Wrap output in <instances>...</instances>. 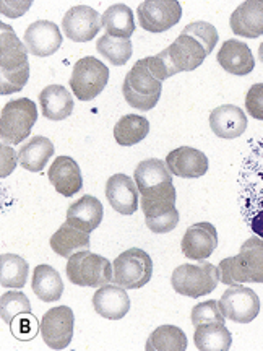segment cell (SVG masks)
<instances>
[{
	"instance_id": "cell-1",
	"label": "cell",
	"mask_w": 263,
	"mask_h": 351,
	"mask_svg": "<svg viewBox=\"0 0 263 351\" xmlns=\"http://www.w3.org/2000/svg\"><path fill=\"white\" fill-rule=\"evenodd\" d=\"M252 148L239 171V210L245 225L263 239V138Z\"/></svg>"
},
{
	"instance_id": "cell-2",
	"label": "cell",
	"mask_w": 263,
	"mask_h": 351,
	"mask_svg": "<svg viewBox=\"0 0 263 351\" xmlns=\"http://www.w3.org/2000/svg\"><path fill=\"white\" fill-rule=\"evenodd\" d=\"M161 90L163 82L153 75L145 59L135 62L122 85L125 101L138 111H150L155 108L161 98Z\"/></svg>"
},
{
	"instance_id": "cell-3",
	"label": "cell",
	"mask_w": 263,
	"mask_h": 351,
	"mask_svg": "<svg viewBox=\"0 0 263 351\" xmlns=\"http://www.w3.org/2000/svg\"><path fill=\"white\" fill-rule=\"evenodd\" d=\"M38 108L29 98L13 99L0 114V138L3 145H18L32 135L36 124Z\"/></svg>"
},
{
	"instance_id": "cell-4",
	"label": "cell",
	"mask_w": 263,
	"mask_h": 351,
	"mask_svg": "<svg viewBox=\"0 0 263 351\" xmlns=\"http://www.w3.org/2000/svg\"><path fill=\"white\" fill-rule=\"evenodd\" d=\"M67 276L73 285L101 288L112 282V263L106 257L90 251H80L68 258Z\"/></svg>"
},
{
	"instance_id": "cell-5",
	"label": "cell",
	"mask_w": 263,
	"mask_h": 351,
	"mask_svg": "<svg viewBox=\"0 0 263 351\" xmlns=\"http://www.w3.org/2000/svg\"><path fill=\"white\" fill-rule=\"evenodd\" d=\"M219 283L218 267L203 262L200 265H179L171 276V285L174 291L182 296L200 298L210 295L216 289Z\"/></svg>"
},
{
	"instance_id": "cell-6",
	"label": "cell",
	"mask_w": 263,
	"mask_h": 351,
	"mask_svg": "<svg viewBox=\"0 0 263 351\" xmlns=\"http://www.w3.org/2000/svg\"><path fill=\"white\" fill-rule=\"evenodd\" d=\"M153 276V261L142 249H129L112 262V282L125 289H140Z\"/></svg>"
},
{
	"instance_id": "cell-7",
	"label": "cell",
	"mask_w": 263,
	"mask_h": 351,
	"mask_svg": "<svg viewBox=\"0 0 263 351\" xmlns=\"http://www.w3.org/2000/svg\"><path fill=\"white\" fill-rule=\"evenodd\" d=\"M109 82V69L96 57H83L73 65L70 88L75 98L91 101L104 90Z\"/></svg>"
},
{
	"instance_id": "cell-8",
	"label": "cell",
	"mask_w": 263,
	"mask_h": 351,
	"mask_svg": "<svg viewBox=\"0 0 263 351\" xmlns=\"http://www.w3.org/2000/svg\"><path fill=\"white\" fill-rule=\"evenodd\" d=\"M218 306L225 319L239 324L252 322L260 313V300H258L257 293L242 285H236V287L226 289L219 298Z\"/></svg>"
},
{
	"instance_id": "cell-9",
	"label": "cell",
	"mask_w": 263,
	"mask_h": 351,
	"mask_svg": "<svg viewBox=\"0 0 263 351\" xmlns=\"http://www.w3.org/2000/svg\"><path fill=\"white\" fill-rule=\"evenodd\" d=\"M137 16L148 33H164L179 23L182 7L177 0H147L140 3Z\"/></svg>"
},
{
	"instance_id": "cell-10",
	"label": "cell",
	"mask_w": 263,
	"mask_h": 351,
	"mask_svg": "<svg viewBox=\"0 0 263 351\" xmlns=\"http://www.w3.org/2000/svg\"><path fill=\"white\" fill-rule=\"evenodd\" d=\"M73 322L75 315L68 306H57L47 311L39 324L44 343L51 350L67 348L73 339Z\"/></svg>"
},
{
	"instance_id": "cell-11",
	"label": "cell",
	"mask_w": 263,
	"mask_h": 351,
	"mask_svg": "<svg viewBox=\"0 0 263 351\" xmlns=\"http://www.w3.org/2000/svg\"><path fill=\"white\" fill-rule=\"evenodd\" d=\"M103 26V19L95 8L88 5L72 7L64 15L62 29L65 36L75 43H88L96 38Z\"/></svg>"
},
{
	"instance_id": "cell-12",
	"label": "cell",
	"mask_w": 263,
	"mask_h": 351,
	"mask_svg": "<svg viewBox=\"0 0 263 351\" xmlns=\"http://www.w3.org/2000/svg\"><path fill=\"white\" fill-rule=\"evenodd\" d=\"M23 43L28 52L38 57H49L55 54L62 46V33L52 21L39 20L26 28Z\"/></svg>"
},
{
	"instance_id": "cell-13",
	"label": "cell",
	"mask_w": 263,
	"mask_h": 351,
	"mask_svg": "<svg viewBox=\"0 0 263 351\" xmlns=\"http://www.w3.org/2000/svg\"><path fill=\"white\" fill-rule=\"evenodd\" d=\"M218 247V232L212 223H197L187 228L181 243L182 254L192 261H205Z\"/></svg>"
},
{
	"instance_id": "cell-14",
	"label": "cell",
	"mask_w": 263,
	"mask_h": 351,
	"mask_svg": "<svg viewBox=\"0 0 263 351\" xmlns=\"http://www.w3.org/2000/svg\"><path fill=\"white\" fill-rule=\"evenodd\" d=\"M106 199L117 213L134 215L138 208L140 192L135 179L125 174H114L106 182Z\"/></svg>"
},
{
	"instance_id": "cell-15",
	"label": "cell",
	"mask_w": 263,
	"mask_h": 351,
	"mask_svg": "<svg viewBox=\"0 0 263 351\" xmlns=\"http://www.w3.org/2000/svg\"><path fill=\"white\" fill-rule=\"evenodd\" d=\"M164 163L171 174L177 176V178L197 179L207 174L208 171L207 155L190 147L175 148V150L168 153Z\"/></svg>"
},
{
	"instance_id": "cell-16",
	"label": "cell",
	"mask_w": 263,
	"mask_h": 351,
	"mask_svg": "<svg viewBox=\"0 0 263 351\" xmlns=\"http://www.w3.org/2000/svg\"><path fill=\"white\" fill-rule=\"evenodd\" d=\"M93 307L101 317L119 320L130 311V298L119 285H104L93 295Z\"/></svg>"
},
{
	"instance_id": "cell-17",
	"label": "cell",
	"mask_w": 263,
	"mask_h": 351,
	"mask_svg": "<svg viewBox=\"0 0 263 351\" xmlns=\"http://www.w3.org/2000/svg\"><path fill=\"white\" fill-rule=\"evenodd\" d=\"M49 181L55 191L64 197L78 194L83 187V176L80 166L70 156H57L49 168Z\"/></svg>"
},
{
	"instance_id": "cell-18",
	"label": "cell",
	"mask_w": 263,
	"mask_h": 351,
	"mask_svg": "<svg viewBox=\"0 0 263 351\" xmlns=\"http://www.w3.org/2000/svg\"><path fill=\"white\" fill-rule=\"evenodd\" d=\"M232 33L242 38H258L263 34V0H247L232 12L229 20Z\"/></svg>"
},
{
	"instance_id": "cell-19",
	"label": "cell",
	"mask_w": 263,
	"mask_h": 351,
	"mask_svg": "<svg viewBox=\"0 0 263 351\" xmlns=\"http://www.w3.org/2000/svg\"><path fill=\"white\" fill-rule=\"evenodd\" d=\"M210 127L219 138H238L247 129V117L240 108L225 104L210 114Z\"/></svg>"
},
{
	"instance_id": "cell-20",
	"label": "cell",
	"mask_w": 263,
	"mask_h": 351,
	"mask_svg": "<svg viewBox=\"0 0 263 351\" xmlns=\"http://www.w3.org/2000/svg\"><path fill=\"white\" fill-rule=\"evenodd\" d=\"M219 65L232 75H249L255 67L251 47L238 39H229L221 46L216 56Z\"/></svg>"
},
{
	"instance_id": "cell-21",
	"label": "cell",
	"mask_w": 263,
	"mask_h": 351,
	"mask_svg": "<svg viewBox=\"0 0 263 351\" xmlns=\"http://www.w3.org/2000/svg\"><path fill=\"white\" fill-rule=\"evenodd\" d=\"M103 204L93 195H83L80 200L73 202L67 210V221L78 230L90 234L103 221Z\"/></svg>"
},
{
	"instance_id": "cell-22",
	"label": "cell",
	"mask_w": 263,
	"mask_h": 351,
	"mask_svg": "<svg viewBox=\"0 0 263 351\" xmlns=\"http://www.w3.org/2000/svg\"><path fill=\"white\" fill-rule=\"evenodd\" d=\"M0 72H13L28 62V49L16 38L12 26L0 25Z\"/></svg>"
},
{
	"instance_id": "cell-23",
	"label": "cell",
	"mask_w": 263,
	"mask_h": 351,
	"mask_svg": "<svg viewBox=\"0 0 263 351\" xmlns=\"http://www.w3.org/2000/svg\"><path fill=\"white\" fill-rule=\"evenodd\" d=\"M42 116L49 121H64L73 112V98L62 85H49L39 93Z\"/></svg>"
},
{
	"instance_id": "cell-24",
	"label": "cell",
	"mask_w": 263,
	"mask_h": 351,
	"mask_svg": "<svg viewBox=\"0 0 263 351\" xmlns=\"http://www.w3.org/2000/svg\"><path fill=\"white\" fill-rule=\"evenodd\" d=\"M90 244V234L70 225L68 221H65L51 238L52 251L67 258L80 251H88Z\"/></svg>"
},
{
	"instance_id": "cell-25",
	"label": "cell",
	"mask_w": 263,
	"mask_h": 351,
	"mask_svg": "<svg viewBox=\"0 0 263 351\" xmlns=\"http://www.w3.org/2000/svg\"><path fill=\"white\" fill-rule=\"evenodd\" d=\"M54 155V145L49 138L38 135L33 137L29 142H26L18 152V161L21 168L32 173H39L44 169V166L49 163V160Z\"/></svg>"
},
{
	"instance_id": "cell-26",
	"label": "cell",
	"mask_w": 263,
	"mask_h": 351,
	"mask_svg": "<svg viewBox=\"0 0 263 351\" xmlns=\"http://www.w3.org/2000/svg\"><path fill=\"white\" fill-rule=\"evenodd\" d=\"M194 341L200 351H227L232 345V337L226 324L207 322L195 327Z\"/></svg>"
},
{
	"instance_id": "cell-27",
	"label": "cell",
	"mask_w": 263,
	"mask_h": 351,
	"mask_svg": "<svg viewBox=\"0 0 263 351\" xmlns=\"http://www.w3.org/2000/svg\"><path fill=\"white\" fill-rule=\"evenodd\" d=\"M33 291L44 302H55L60 300L64 293V282L59 271L51 265H38L34 269Z\"/></svg>"
},
{
	"instance_id": "cell-28",
	"label": "cell",
	"mask_w": 263,
	"mask_h": 351,
	"mask_svg": "<svg viewBox=\"0 0 263 351\" xmlns=\"http://www.w3.org/2000/svg\"><path fill=\"white\" fill-rule=\"evenodd\" d=\"M140 205L145 213V218L160 217L175 208V187L173 182L164 184L161 187L150 189L140 194Z\"/></svg>"
},
{
	"instance_id": "cell-29",
	"label": "cell",
	"mask_w": 263,
	"mask_h": 351,
	"mask_svg": "<svg viewBox=\"0 0 263 351\" xmlns=\"http://www.w3.org/2000/svg\"><path fill=\"white\" fill-rule=\"evenodd\" d=\"M106 34L112 38L130 39L135 33L134 12L125 3H114L101 15Z\"/></svg>"
},
{
	"instance_id": "cell-30",
	"label": "cell",
	"mask_w": 263,
	"mask_h": 351,
	"mask_svg": "<svg viewBox=\"0 0 263 351\" xmlns=\"http://www.w3.org/2000/svg\"><path fill=\"white\" fill-rule=\"evenodd\" d=\"M134 176L140 194L145 191H150V189L161 187L164 184L173 182V174H171L168 166H166L164 161L156 160V158H150V160H145L142 163H138Z\"/></svg>"
},
{
	"instance_id": "cell-31",
	"label": "cell",
	"mask_w": 263,
	"mask_h": 351,
	"mask_svg": "<svg viewBox=\"0 0 263 351\" xmlns=\"http://www.w3.org/2000/svg\"><path fill=\"white\" fill-rule=\"evenodd\" d=\"M148 132H150V122L147 117L127 114L114 127V138L122 147H134L147 137Z\"/></svg>"
},
{
	"instance_id": "cell-32",
	"label": "cell",
	"mask_w": 263,
	"mask_h": 351,
	"mask_svg": "<svg viewBox=\"0 0 263 351\" xmlns=\"http://www.w3.org/2000/svg\"><path fill=\"white\" fill-rule=\"evenodd\" d=\"M187 335L182 328L175 326H161L158 327L151 335L148 337L147 351H186L187 350Z\"/></svg>"
},
{
	"instance_id": "cell-33",
	"label": "cell",
	"mask_w": 263,
	"mask_h": 351,
	"mask_svg": "<svg viewBox=\"0 0 263 351\" xmlns=\"http://www.w3.org/2000/svg\"><path fill=\"white\" fill-rule=\"evenodd\" d=\"M29 265L16 254L0 256V285L3 288H23L28 280Z\"/></svg>"
},
{
	"instance_id": "cell-34",
	"label": "cell",
	"mask_w": 263,
	"mask_h": 351,
	"mask_svg": "<svg viewBox=\"0 0 263 351\" xmlns=\"http://www.w3.org/2000/svg\"><path fill=\"white\" fill-rule=\"evenodd\" d=\"M239 258L251 283H263V239L251 238L242 244Z\"/></svg>"
},
{
	"instance_id": "cell-35",
	"label": "cell",
	"mask_w": 263,
	"mask_h": 351,
	"mask_svg": "<svg viewBox=\"0 0 263 351\" xmlns=\"http://www.w3.org/2000/svg\"><path fill=\"white\" fill-rule=\"evenodd\" d=\"M96 49L112 65L121 67V65H125L129 62V59L132 57V41L130 39L112 38L109 34H104V36L98 39Z\"/></svg>"
},
{
	"instance_id": "cell-36",
	"label": "cell",
	"mask_w": 263,
	"mask_h": 351,
	"mask_svg": "<svg viewBox=\"0 0 263 351\" xmlns=\"http://www.w3.org/2000/svg\"><path fill=\"white\" fill-rule=\"evenodd\" d=\"M33 314L32 313V304L29 300L23 293L18 291H8L5 295L0 298V317L5 324H10L20 315Z\"/></svg>"
},
{
	"instance_id": "cell-37",
	"label": "cell",
	"mask_w": 263,
	"mask_h": 351,
	"mask_svg": "<svg viewBox=\"0 0 263 351\" xmlns=\"http://www.w3.org/2000/svg\"><path fill=\"white\" fill-rule=\"evenodd\" d=\"M218 271H219V282L229 285V287L249 283L247 274H245L239 256L223 258L218 265Z\"/></svg>"
},
{
	"instance_id": "cell-38",
	"label": "cell",
	"mask_w": 263,
	"mask_h": 351,
	"mask_svg": "<svg viewBox=\"0 0 263 351\" xmlns=\"http://www.w3.org/2000/svg\"><path fill=\"white\" fill-rule=\"evenodd\" d=\"M184 34L187 36L195 38L201 46L205 47L207 54L210 56L213 52V47L218 44V32L216 28L208 21H194V23L187 25L186 28L182 29Z\"/></svg>"
},
{
	"instance_id": "cell-39",
	"label": "cell",
	"mask_w": 263,
	"mask_h": 351,
	"mask_svg": "<svg viewBox=\"0 0 263 351\" xmlns=\"http://www.w3.org/2000/svg\"><path fill=\"white\" fill-rule=\"evenodd\" d=\"M29 78V64L23 65L18 70H13V72H0V93L13 95L16 91L23 90Z\"/></svg>"
},
{
	"instance_id": "cell-40",
	"label": "cell",
	"mask_w": 263,
	"mask_h": 351,
	"mask_svg": "<svg viewBox=\"0 0 263 351\" xmlns=\"http://www.w3.org/2000/svg\"><path fill=\"white\" fill-rule=\"evenodd\" d=\"M190 319H192V324H194V327L200 326V324H207V322L225 324V315H223L221 311H219L218 301H213V300L200 302V304L194 306Z\"/></svg>"
},
{
	"instance_id": "cell-41",
	"label": "cell",
	"mask_w": 263,
	"mask_h": 351,
	"mask_svg": "<svg viewBox=\"0 0 263 351\" xmlns=\"http://www.w3.org/2000/svg\"><path fill=\"white\" fill-rule=\"evenodd\" d=\"M10 328H12V333L15 339L33 340L34 337H36V332H38L36 317H34L33 314L20 315V317H16L10 324Z\"/></svg>"
},
{
	"instance_id": "cell-42",
	"label": "cell",
	"mask_w": 263,
	"mask_h": 351,
	"mask_svg": "<svg viewBox=\"0 0 263 351\" xmlns=\"http://www.w3.org/2000/svg\"><path fill=\"white\" fill-rule=\"evenodd\" d=\"M145 223H147L148 230L156 232V234H166L179 225V212L177 208H174L168 213L160 215V217L145 218Z\"/></svg>"
},
{
	"instance_id": "cell-43",
	"label": "cell",
	"mask_w": 263,
	"mask_h": 351,
	"mask_svg": "<svg viewBox=\"0 0 263 351\" xmlns=\"http://www.w3.org/2000/svg\"><path fill=\"white\" fill-rule=\"evenodd\" d=\"M245 109L253 119L263 121V83H255L251 86L245 96Z\"/></svg>"
},
{
	"instance_id": "cell-44",
	"label": "cell",
	"mask_w": 263,
	"mask_h": 351,
	"mask_svg": "<svg viewBox=\"0 0 263 351\" xmlns=\"http://www.w3.org/2000/svg\"><path fill=\"white\" fill-rule=\"evenodd\" d=\"M0 150H2V169H0V176L5 179L7 176L12 174V171L15 169L16 163H20V161H18V156H16V152L8 147V145L2 143Z\"/></svg>"
},
{
	"instance_id": "cell-45",
	"label": "cell",
	"mask_w": 263,
	"mask_h": 351,
	"mask_svg": "<svg viewBox=\"0 0 263 351\" xmlns=\"http://www.w3.org/2000/svg\"><path fill=\"white\" fill-rule=\"evenodd\" d=\"M258 59H260L263 64V43L260 44V47H258Z\"/></svg>"
}]
</instances>
